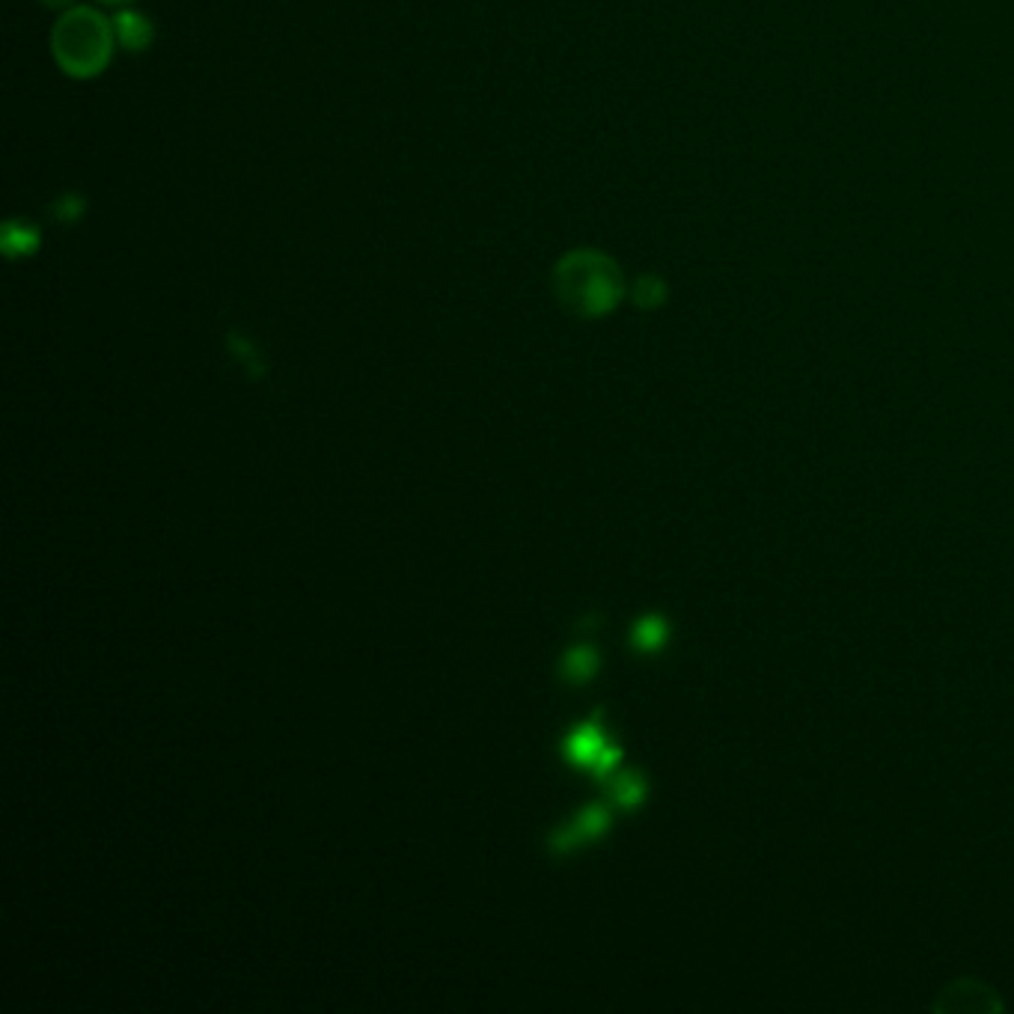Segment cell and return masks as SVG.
Here are the masks:
<instances>
[{
  "label": "cell",
  "instance_id": "ba28073f",
  "mask_svg": "<svg viewBox=\"0 0 1014 1014\" xmlns=\"http://www.w3.org/2000/svg\"><path fill=\"white\" fill-rule=\"evenodd\" d=\"M598 673V649L595 646H574L571 652H565L560 661V676L571 684H583Z\"/></svg>",
  "mask_w": 1014,
  "mask_h": 1014
},
{
  "label": "cell",
  "instance_id": "277c9868",
  "mask_svg": "<svg viewBox=\"0 0 1014 1014\" xmlns=\"http://www.w3.org/2000/svg\"><path fill=\"white\" fill-rule=\"evenodd\" d=\"M604 750H607V741H604V729H601V711L589 723L577 726L563 744L565 759L574 762V765H580V768H586V771L595 765V759Z\"/></svg>",
  "mask_w": 1014,
  "mask_h": 1014
},
{
  "label": "cell",
  "instance_id": "30bf717a",
  "mask_svg": "<svg viewBox=\"0 0 1014 1014\" xmlns=\"http://www.w3.org/2000/svg\"><path fill=\"white\" fill-rule=\"evenodd\" d=\"M664 283L658 280V277H643L637 286H634V301L640 304V307H658L661 301H664Z\"/></svg>",
  "mask_w": 1014,
  "mask_h": 1014
},
{
  "label": "cell",
  "instance_id": "6da1fadb",
  "mask_svg": "<svg viewBox=\"0 0 1014 1014\" xmlns=\"http://www.w3.org/2000/svg\"><path fill=\"white\" fill-rule=\"evenodd\" d=\"M554 295L568 313L580 319H598L619 307L625 295V280L619 265L592 247H577L565 253L551 274Z\"/></svg>",
  "mask_w": 1014,
  "mask_h": 1014
},
{
  "label": "cell",
  "instance_id": "7a4b0ae2",
  "mask_svg": "<svg viewBox=\"0 0 1014 1014\" xmlns=\"http://www.w3.org/2000/svg\"><path fill=\"white\" fill-rule=\"evenodd\" d=\"M116 48L113 21L96 6H69L51 30V54L69 78H96Z\"/></svg>",
  "mask_w": 1014,
  "mask_h": 1014
},
{
  "label": "cell",
  "instance_id": "8992f818",
  "mask_svg": "<svg viewBox=\"0 0 1014 1014\" xmlns=\"http://www.w3.org/2000/svg\"><path fill=\"white\" fill-rule=\"evenodd\" d=\"M607 794L616 806L622 809H634L646 800V780L637 771H622V774H610L607 780Z\"/></svg>",
  "mask_w": 1014,
  "mask_h": 1014
},
{
  "label": "cell",
  "instance_id": "8fae6325",
  "mask_svg": "<svg viewBox=\"0 0 1014 1014\" xmlns=\"http://www.w3.org/2000/svg\"><path fill=\"white\" fill-rule=\"evenodd\" d=\"M42 3H45V6H51V9H60V6H66V9H69V6H75V0H42Z\"/></svg>",
  "mask_w": 1014,
  "mask_h": 1014
},
{
  "label": "cell",
  "instance_id": "7c38bea8",
  "mask_svg": "<svg viewBox=\"0 0 1014 1014\" xmlns=\"http://www.w3.org/2000/svg\"><path fill=\"white\" fill-rule=\"evenodd\" d=\"M99 3H108V6H128V3H134V0H99Z\"/></svg>",
  "mask_w": 1014,
  "mask_h": 1014
},
{
  "label": "cell",
  "instance_id": "5b68a950",
  "mask_svg": "<svg viewBox=\"0 0 1014 1014\" xmlns=\"http://www.w3.org/2000/svg\"><path fill=\"white\" fill-rule=\"evenodd\" d=\"M113 30H116V42L131 54L146 51L152 45V36H155L152 21L137 9H119V15L113 18Z\"/></svg>",
  "mask_w": 1014,
  "mask_h": 1014
},
{
  "label": "cell",
  "instance_id": "52a82bcc",
  "mask_svg": "<svg viewBox=\"0 0 1014 1014\" xmlns=\"http://www.w3.org/2000/svg\"><path fill=\"white\" fill-rule=\"evenodd\" d=\"M607 827H610V812H607V806H601V803H589V806H583V809L571 818V830H574V836H577L580 845L601 839V836L607 833Z\"/></svg>",
  "mask_w": 1014,
  "mask_h": 1014
},
{
  "label": "cell",
  "instance_id": "3957f363",
  "mask_svg": "<svg viewBox=\"0 0 1014 1014\" xmlns=\"http://www.w3.org/2000/svg\"><path fill=\"white\" fill-rule=\"evenodd\" d=\"M937 1009H943V1012L988 1014L997 1012L1000 1003L994 1000V991L988 985H979L973 979H961V982H955V985H949L943 991V997L937 1000Z\"/></svg>",
  "mask_w": 1014,
  "mask_h": 1014
},
{
  "label": "cell",
  "instance_id": "9c48e42d",
  "mask_svg": "<svg viewBox=\"0 0 1014 1014\" xmlns=\"http://www.w3.org/2000/svg\"><path fill=\"white\" fill-rule=\"evenodd\" d=\"M667 622L661 616H643L634 631H631V643L637 652H658L667 643Z\"/></svg>",
  "mask_w": 1014,
  "mask_h": 1014
}]
</instances>
